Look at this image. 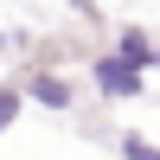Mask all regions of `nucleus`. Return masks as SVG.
<instances>
[{
	"label": "nucleus",
	"instance_id": "obj_1",
	"mask_svg": "<svg viewBox=\"0 0 160 160\" xmlns=\"http://www.w3.org/2000/svg\"><path fill=\"white\" fill-rule=\"evenodd\" d=\"M96 77H102V90H109V96H135V90H141L135 58H102V64H96Z\"/></svg>",
	"mask_w": 160,
	"mask_h": 160
},
{
	"label": "nucleus",
	"instance_id": "obj_2",
	"mask_svg": "<svg viewBox=\"0 0 160 160\" xmlns=\"http://www.w3.org/2000/svg\"><path fill=\"white\" fill-rule=\"evenodd\" d=\"M32 96H38V102H51V109H58V102H71V90H64V83H51V77H38V83H32Z\"/></svg>",
	"mask_w": 160,
	"mask_h": 160
},
{
	"label": "nucleus",
	"instance_id": "obj_3",
	"mask_svg": "<svg viewBox=\"0 0 160 160\" xmlns=\"http://www.w3.org/2000/svg\"><path fill=\"white\" fill-rule=\"evenodd\" d=\"M7 122H13V96L0 90V128H7Z\"/></svg>",
	"mask_w": 160,
	"mask_h": 160
}]
</instances>
